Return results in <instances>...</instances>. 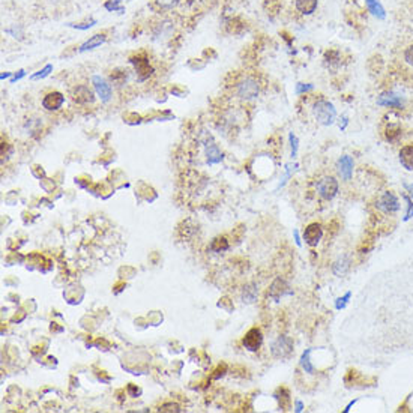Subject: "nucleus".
Segmentation results:
<instances>
[{"label":"nucleus","mask_w":413,"mask_h":413,"mask_svg":"<svg viewBox=\"0 0 413 413\" xmlns=\"http://www.w3.org/2000/svg\"><path fill=\"white\" fill-rule=\"evenodd\" d=\"M313 113H314L317 122L323 126L332 125L337 119V110H335L334 104L326 101L325 98L316 99V102L313 104Z\"/></svg>","instance_id":"1"},{"label":"nucleus","mask_w":413,"mask_h":413,"mask_svg":"<svg viewBox=\"0 0 413 413\" xmlns=\"http://www.w3.org/2000/svg\"><path fill=\"white\" fill-rule=\"evenodd\" d=\"M293 352V340L287 335H280L271 344V353L277 359H286Z\"/></svg>","instance_id":"2"},{"label":"nucleus","mask_w":413,"mask_h":413,"mask_svg":"<svg viewBox=\"0 0 413 413\" xmlns=\"http://www.w3.org/2000/svg\"><path fill=\"white\" fill-rule=\"evenodd\" d=\"M316 189H317V192H319V195L322 198L332 200L337 195V192H338V182L332 176H325V177L317 180Z\"/></svg>","instance_id":"3"},{"label":"nucleus","mask_w":413,"mask_h":413,"mask_svg":"<svg viewBox=\"0 0 413 413\" xmlns=\"http://www.w3.org/2000/svg\"><path fill=\"white\" fill-rule=\"evenodd\" d=\"M259 92H260L259 81L254 80L252 77H246L237 84V96L242 99H252L259 95Z\"/></svg>","instance_id":"4"},{"label":"nucleus","mask_w":413,"mask_h":413,"mask_svg":"<svg viewBox=\"0 0 413 413\" xmlns=\"http://www.w3.org/2000/svg\"><path fill=\"white\" fill-rule=\"evenodd\" d=\"M242 344H243V347L246 350L257 352L262 347V344H263V334H262V331L259 328H251L245 334V337L242 340Z\"/></svg>","instance_id":"5"},{"label":"nucleus","mask_w":413,"mask_h":413,"mask_svg":"<svg viewBox=\"0 0 413 413\" xmlns=\"http://www.w3.org/2000/svg\"><path fill=\"white\" fill-rule=\"evenodd\" d=\"M377 209H380L382 212L385 214H395L398 209H400V203H398V198L395 197L394 192H385L379 201H377Z\"/></svg>","instance_id":"6"},{"label":"nucleus","mask_w":413,"mask_h":413,"mask_svg":"<svg viewBox=\"0 0 413 413\" xmlns=\"http://www.w3.org/2000/svg\"><path fill=\"white\" fill-rule=\"evenodd\" d=\"M268 295H269L275 302H278L283 296L293 295V290L290 289V286L287 284V281H284L283 278H277V280L271 284Z\"/></svg>","instance_id":"7"},{"label":"nucleus","mask_w":413,"mask_h":413,"mask_svg":"<svg viewBox=\"0 0 413 413\" xmlns=\"http://www.w3.org/2000/svg\"><path fill=\"white\" fill-rule=\"evenodd\" d=\"M131 63L135 66L137 69V75H138V81H144L146 78H149L153 72V68L149 65V59L146 56H137V58H131Z\"/></svg>","instance_id":"8"},{"label":"nucleus","mask_w":413,"mask_h":413,"mask_svg":"<svg viewBox=\"0 0 413 413\" xmlns=\"http://www.w3.org/2000/svg\"><path fill=\"white\" fill-rule=\"evenodd\" d=\"M65 102V96L60 92H50L42 99V107L48 112L59 110Z\"/></svg>","instance_id":"9"},{"label":"nucleus","mask_w":413,"mask_h":413,"mask_svg":"<svg viewBox=\"0 0 413 413\" xmlns=\"http://www.w3.org/2000/svg\"><path fill=\"white\" fill-rule=\"evenodd\" d=\"M92 83H93V87L98 93V96L101 98L102 102H109L110 98H112V86L102 78L99 75H93L92 77Z\"/></svg>","instance_id":"10"},{"label":"nucleus","mask_w":413,"mask_h":413,"mask_svg":"<svg viewBox=\"0 0 413 413\" xmlns=\"http://www.w3.org/2000/svg\"><path fill=\"white\" fill-rule=\"evenodd\" d=\"M322 236H323V229H322V226L317 224V223L309 224V226L305 229V232H303V240H305L309 246H316V245L320 242Z\"/></svg>","instance_id":"11"},{"label":"nucleus","mask_w":413,"mask_h":413,"mask_svg":"<svg viewBox=\"0 0 413 413\" xmlns=\"http://www.w3.org/2000/svg\"><path fill=\"white\" fill-rule=\"evenodd\" d=\"M377 104L389 109H403V99L394 92H383L377 98Z\"/></svg>","instance_id":"12"},{"label":"nucleus","mask_w":413,"mask_h":413,"mask_svg":"<svg viewBox=\"0 0 413 413\" xmlns=\"http://www.w3.org/2000/svg\"><path fill=\"white\" fill-rule=\"evenodd\" d=\"M337 170H338V175L344 180H350L352 175H353V160H352V157H349V155H343L337 163Z\"/></svg>","instance_id":"13"},{"label":"nucleus","mask_w":413,"mask_h":413,"mask_svg":"<svg viewBox=\"0 0 413 413\" xmlns=\"http://www.w3.org/2000/svg\"><path fill=\"white\" fill-rule=\"evenodd\" d=\"M72 99L78 102V104H92L95 101V96L87 86H77L72 90Z\"/></svg>","instance_id":"14"},{"label":"nucleus","mask_w":413,"mask_h":413,"mask_svg":"<svg viewBox=\"0 0 413 413\" xmlns=\"http://www.w3.org/2000/svg\"><path fill=\"white\" fill-rule=\"evenodd\" d=\"M350 265H352L350 255H349V254H344V255H341L340 259L332 265V272H334L337 277H344V275L349 272Z\"/></svg>","instance_id":"15"},{"label":"nucleus","mask_w":413,"mask_h":413,"mask_svg":"<svg viewBox=\"0 0 413 413\" xmlns=\"http://www.w3.org/2000/svg\"><path fill=\"white\" fill-rule=\"evenodd\" d=\"M206 160H208V164H211V166L223 161V152L220 150V147L215 143L206 144Z\"/></svg>","instance_id":"16"},{"label":"nucleus","mask_w":413,"mask_h":413,"mask_svg":"<svg viewBox=\"0 0 413 413\" xmlns=\"http://www.w3.org/2000/svg\"><path fill=\"white\" fill-rule=\"evenodd\" d=\"M400 163L406 170H413V144H407L400 150Z\"/></svg>","instance_id":"17"},{"label":"nucleus","mask_w":413,"mask_h":413,"mask_svg":"<svg viewBox=\"0 0 413 413\" xmlns=\"http://www.w3.org/2000/svg\"><path fill=\"white\" fill-rule=\"evenodd\" d=\"M319 6V0H296V9L303 15H311Z\"/></svg>","instance_id":"18"},{"label":"nucleus","mask_w":413,"mask_h":413,"mask_svg":"<svg viewBox=\"0 0 413 413\" xmlns=\"http://www.w3.org/2000/svg\"><path fill=\"white\" fill-rule=\"evenodd\" d=\"M365 5H367V9L368 12L379 18V20H385L386 18V11L383 8V5L379 2V0H365Z\"/></svg>","instance_id":"19"},{"label":"nucleus","mask_w":413,"mask_h":413,"mask_svg":"<svg viewBox=\"0 0 413 413\" xmlns=\"http://www.w3.org/2000/svg\"><path fill=\"white\" fill-rule=\"evenodd\" d=\"M323 62L329 69H337L341 65V53L338 50H329L325 53Z\"/></svg>","instance_id":"20"},{"label":"nucleus","mask_w":413,"mask_h":413,"mask_svg":"<svg viewBox=\"0 0 413 413\" xmlns=\"http://www.w3.org/2000/svg\"><path fill=\"white\" fill-rule=\"evenodd\" d=\"M106 42V35L104 33H98V35H93L90 39H87L80 48L78 51L80 53H83V51H87V50H93V48H98L99 45H102Z\"/></svg>","instance_id":"21"},{"label":"nucleus","mask_w":413,"mask_h":413,"mask_svg":"<svg viewBox=\"0 0 413 413\" xmlns=\"http://www.w3.org/2000/svg\"><path fill=\"white\" fill-rule=\"evenodd\" d=\"M403 135V131H401V126L398 123H389L385 129V138L389 141V143H397L400 141Z\"/></svg>","instance_id":"22"},{"label":"nucleus","mask_w":413,"mask_h":413,"mask_svg":"<svg viewBox=\"0 0 413 413\" xmlns=\"http://www.w3.org/2000/svg\"><path fill=\"white\" fill-rule=\"evenodd\" d=\"M257 295H259V289H257V284H249V286H246V287L243 289L242 299H243V302H246V303H252V302H255Z\"/></svg>","instance_id":"23"},{"label":"nucleus","mask_w":413,"mask_h":413,"mask_svg":"<svg viewBox=\"0 0 413 413\" xmlns=\"http://www.w3.org/2000/svg\"><path fill=\"white\" fill-rule=\"evenodd\" d=\"M309 354H311V350H309V349L305 350L303 354H302V357H300V360H299V364H300V367L303 368L305 373L313 374V373H314V367L311 365V360H309Z\"/></svg>","instance_id":"24"},{"label":"nucleus","mask_w":413,"mask_h":413,"mask_svg":"<svg viewBox=\"0 0 413 413\" xmlns=\"http://www.w3.org/2000/svg\"><path fill=\"white\" fill-rule=\"evenodd\" d=\"M211 249L214 252H224L229 249V242L226 237H215L212 242H211Z\"/></svg>","instance_id":"25"},{"label":"nucleus","mask_w":413,"mask_h":413,"mask_svg":"<svg viewBox=\"0 0 413 413\" xmlns=\"http://www.w3.org/2000/svg\"><path fill=\"white\" fill-rule=\"evenodd\" d=\"M53 71V65H47L44 69H41V71H38L36 74H33L30 78L32 80H39V78H45L47 75H50V72Z\"/></svg>","instance_id":"26"},{"label":"nucleus","mask_w":413,"mask_h":413,"mask_svg":"<svg viewBox=\"0 0 413 413\" xmlns=\"http://www.w3.org/2000/svg\"><path fill=\"white\" fill-rule=\"evenodd\" d=\"M120 3H122V0H109V2L106 3V9L110 11V12H113V11H123Z\"/></svg>","instance_id":"27"},{"label":"nucleus","mask_w":413,"mask_h":413,"mask_svg":"<svg viewBox=\"0 0 413 413\" xmlns=\"http://www.w3.org/2000/svg\"><path fill=\"white\" fill-rule=\"evenodd\" d=\"M404 60L407 65H410L413 68V44L409 45L406 50H404Z\"/></svg>","instance_id":"28"},{"label":"nucleus","mask_w":413,"mask_h":413,"mask_svg":"<svg viewBox=\"0 0 413 413\" xmlns=\"http://www.w3.org/2000/svg\"><path fill=\"white\" fill-rule=\"evenodd\" d=\"M350 296H352V293H350V292H347L343 297H338V299H337V302H335V308H337V309H343V308L347 305V302H349Z\"/></svg>","instance_id":"29"},{"label":"nucleus","mask_w":413,"mask_h":413,"mask_svg":"<svg viewBox=\"0 0 413 413\" xmlns=\"http://www.w3.org/2000/svg\"><path fill=\"white\" fill-rule=\"evenodd\" d=\"M289 140H290V144H292V158H296V155H297V137L295 134H290L289 135Z\"/></svg>","instance_id":"30"},{"label":"nucleus","mask_w":413,"mask_h":413,"mask_svg":"<svg viewBox=\"0 0 413 413\" xmlns=\"http://www.w3.org/2000/svg\"><path fill=\"white\" fill-rule=\"evenodd\" d=\"M404 198H406V201H407V214H406V217H404V221H409V220L413 217V201H412V198L407 197V195H404Z\"/></svg>","instance_id":"31"},{"label":"nucleus","mask_w":413,"mask_h":413,"mask_svg":"<svg viewBox=\"0 0 413 413\" xmlns=\"http://www.w3.org/2000/svg\"><path fill=\"white\" fill-rule=\"evenodd\" d=\"M96 24V21L95 20H90L89 23H83V24H69L71 27H74V29H78V30H87V29H90L92 26H95Z\"/></svg>","instance_id":"32"},{"label":"nucleus","mask_w":413,"mask_h":413,"mask_svg":"<svg viewBox=\"0 0 413 413\" xmlns=\"http://www.w3.org/2000/svg\"><path fill=\"white\" fill-rule=\"evenodd\" d=\"M309 90H313V84H303V83H299L296 86V93L300 95V93H305V92H309Z\"/></svg>","instance_id":"33"},{"label":"nucleus","mask_w":413,"mask_h":413,"mask_svg":"<svg viewBox=\"0 0 413 413\" xmlns=\"http://www.w3.org/2000/svg\"><path fill=\"white\" fill-rule=\"evenodd\" d=\"M160 412H180L177 404H164L160 407Z\"/></svg>","instance_id":"34"},{"label":"nucleus","mask_w":413,"mask_h":413,"mask_svg":"<svg viewBox=\"0 0 413 413\" xmlns=\"http://www.w3.org/2000/svg\"><path fill=\"white\" fill-rule=\"evenodd\" d=\"M24 75H26V72H24L23 69H21V71H18V74H15V77L12 78V83H14V81H17V80H20V78H23Z\"/></svg>","instance_id":"35"},{"label":"nucleus","mask_w":413,"mask_h":413,"mask_svg":"<svg viewBox=\"0 0 413 413\" xmlns=\"http://www.w3.org/2000/svg\"><path fill=\"white\" fill-rule=\"evenodd\" d=\"M296 412H302L303 410V404L300 403V401H296V409H295Z\"/></svg>","instance_id":"36"},{"label":"nucleus","mask_w":413,"mask_h":413,"mask_svg":"<svg viewBox=\"0 0 413 413\" xmlns=\"http://www.w3.org/2000/svg\"><path fill=\"white\" fill-rule=\"evenodd\" d=\"M406 188L409 189V192H410V195L413 197V183H412V185H406Z\"/></svg>","instance_id":"37"},{"label":"nucleus","mask_w":413,"mask_h":413,"mask_svg":"<svg viewBox=\"0 0 413 413\" xmlns=\"http://www.w3.org/2000/svg\"><path fill=\"white\" fill-rule=\"evenodd\" d=\"M8 77H11V72H5V74H2V77H0V78L5 80V78H8Z\"/></svg>","instance_id":"38"},{"label":"nucleus","mask_w":413,"mask_h":413,"mask_svg":"<svg viewBox=\"0 0 413 413\" xmlns=\"http://www.w3.org/2000/svg\"><path fill=\"white\" fill-rule=\"evenodd\" d=\"M295 237H296V243H297V245H300V240H299V235H297V232H295Z\"/></svg>","instance_id":"39"}]
</instances>
